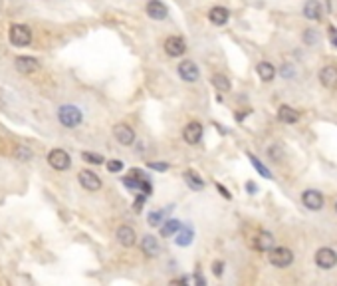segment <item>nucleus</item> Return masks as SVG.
Here are the masks:
<instances>
[{
  "mask_svg": "<svg viewBox=\"0 0 337 286\" xmlns=\"http://www.w3.org/2000/svg\"><path fill=\"white\" fill-rule=\"evenodd\" d=\"M210 82H212V86L216 88V92H220V94H228V92H230V88H232L230 80L226 78L224 74H214Z\"/></svg>",
  "mask_w": 337,
  "mask_h": 286,
  "instance_id": "obj_23",
  "label": "nucleus"
},
{
  "mask_svg": "<svg viewBox=\"0 0 337 286\" xmlns=\"http://www.w3.org/2000/svg\"><path fill=\"white\" fill-rule=\"evenodd\" d=\"M302 201H304V205H306L310 211H319V209H323V195L315 189L304 191Z\"/></svg>",
  "mask_w": 337,
  "mask_h": 286,
  "instance_id": "obj_12",
  "label": "nucleus"
},
{
  "mask_svg": "<svg viewBox=\"0 0 337 286\" xmlns=\"http://www.w3.org/2000/svg\"><path fill=\"white\" fill-rule=\"evenodd\" d=\"M113 137L117 139V143H121V145H133L135 141V131L131 125H127V123H117L115 127H113Z\"/></svg>",
  "mask_w": 337,
  "mask_h": 286,
  "instance_id": "obj_7",
  "label": "nucleus"
},
{
  "mask_svg": "<svg viewBox=\"0 0 337 286\" xmlns=\"http://www.w3.org/2000/svg\"><path fill=\"white\" fill-rule=\"evenodd\" d=\"M78 181H80V185H82L84 189L91 191V193L101 189V179H99L93 171H90V169L80 171V173H78Z\"/></svg>",
  "mask_w": 337,
  "mask_h": 286,
  "instance_id": "obj_6",
  "label": "nucleus"
},
{
  "mask_svg": "<svg viewBox=\"0 0 337 286\" xmlns=\"http://www.w3.org/2000/svg\"><path fill=\"white\" fill-rule=\"evenodd\" d=\"M193 237H195L193 227H189V225H180V229L177 231V235H175V242L180 244V246H189V244L193 242Z\"/></svg>",
  "mask_w": 337,
  "mask_h": 286,
  "instance_id": "obj_20",
  "label": "nucleus"
},
{
  "mask_svg": "<svg viewBox=\"0 0 337 286\" xmlns=\"http://www.w3.org/2000/svg\"><path fill=\"white\" fill-rule=\"evenodd\" d=\"M248 157H250V161H252V165L256 167V171H258V173H260V175H262V177H266V179H270V177H272V173H270L268 169H266V165H264V163H262V161H260V159H258V157H254V155H252V153H248Z\"/></svg>",
  "mask_w": 337,
  "mask_h": 286,
  "instance_id": "obj_29",
  "label": "nucleus"
},
{
  "mask_svg": "<svg viewBox=\"0 0 337 286\" xmlns=\"http://www.w3.org/2000/svg\"><path fill=\"white\" fill-rule=\"evenodd\" d=\"M304 16H306L308 20H321V16H323L321 2H317V0H308V2L304 4Z\"/></svg>",
  "mask_w": 337,
  "mask_h": 286,
  "instance_id": "obj_16",
  "label": "nucleus"
},
{
  "mask_svg": "<svg viewBox=\"0 0 337 286\" xmlns=\"http://www.w3.org/2000/svg\"><path fill=\"white\" fill-rule=\"evenodd\" d=\"M8 40L16 48H24L32 42V30L24 24H12L8 30Z\"/></svg>",
  "mask_w": 337,
  "mask_h": 286,
  "instance_id": "obj_2",
  "label": "nucleus"
},
{
  "mask_svg": "<svg viewBox=\"0 0 337 286\" xmlns=\"http://www.w3.org/2000/svg\"><path fill=\"white\" fill-rule=\"evenodd\" d=\"M256 248L262 251V253H270L274 248V235L268 233V231H260L258 237H256Z\"/></svg>",
  "mask_w": 337,
  "mask_h": 286,
  "instance_id": "obj_19",
  "label": "nucleus"
},
{
  "mask_svg": "<svg viewBox=\"0 0 337 286\" xmlns=\"http://www.w3.org/2000/svg\"><path fill=\"white\" fill-rule=\"evenodd\" d=\"M230 18V12L226 10L224 6H214L208 10V20L214 24V26H224Z\"/></svg>",
  "mask_w": 337,
  "mask_h": 286,
  "instance_id": "obj_17",
  "label": "nucleus"
},
{
  "mask_svg": "<svg viewBox=\"0 0 337 286\" xmlns=\"http://www.w3.org/2000/svg\"><path fill=\"white\" fill-rule=\"evenodd\" d=\"M278 119H280L282 123H295V121L299 119V112H295L290 105H282V108L278 110Z\"/></svg>",
  "mask_w": 337,
  "mask_h": 286,
  "instance_id": "obj_21",
  "label": "nucleus"
},
{
  "mask_svg": "<svg viewBox=\"0 0 337 286\" xmlns=\"http://www.w3.org/2000/svg\"><path fill=\"white\" fill-rule=\"evenodd\" d=\"M48 163H50L52 169H56V171H66V169H69V165H71V159H69L67 151L56 147V149H52V151L48 153Z\"/></svg>",
  "mask_w": 337,
  "mask_h": 286,
  "instance_id": "obj_4",
  "label": "nucleus"
},
{
  "mask_svg": "<svg viewBox=\"0 0 337 286\" xmlns=\"http://www.w3.org/2000/svg\"><path fill=\"white\" fill-rule=\"evenodd\" d=\"M246 189H248V193H256V189H258V187H256V185H254L252 181H248V183H246Z\"/></svg>",
  "mask_w": 337,
  "mask_h": 286,
  "instance_id": "obj_38",
  "label": "nucleus"
},
{
  "mask_svg": "<svg viewBox=\"0 0 337 286\" xmlns=\"http://www.w3.org/2000/svg\"><path fill=\"white\" fill-rule=\"evenodd\" d=\"M115 237L119 240V244L121 246H133L135 242H137V235H135V231L131 227H127V225H123V227H119L117 229V233H115Z\"/></svg>",
  "mask_w": 337,
  "mask_h": 286,
  "instance_id": "obj_15",
  "label": "nucleus"
},
{
  "mask_svg": "<svg viewBox=\"0 0 337 286\" xmlns=\"http://www.w3.org/2000/svg\"><path fill=\"white\" fill-rule=\"evenodd\" d=\"M222 270H224V262L222 261L212 262V272H214V276H222Z\"/></svg>",
  "mask_w": 337,
  "mask_h": 286,
  "instance_id": "obj_32",
  "label": "nucleus"
},
{
  "mask_svg": "<svg viewBox=\"0 0 337 286\" xmlns=\"http://www.w3.org/2000/svg\"><path fill=\"white\" fill-rule=\"evenodd\" d=\"M270 264H274V266H278V268H286V266H290L293 262V253L290 248H286V246H274L272 251H270Z\"/></svg>",
  "mask_w": 337,
  "mask_h": 286,
  "instance_id": "obj_3",
  "label": "nucleus"
},
{
  "mask_svg": "<svg viewBox=\"0 0 337 286\" xmlns=\"http://www.w3.org/2000/svg\"><path fill=\"white\" fill-rule=\"evenodd\" d=\"M256 72H258V76H260L262 82H272V80L276 78V68H274L270 62H260V64L256 66Z\"/></svg>",
  "mask_w": 337,
  "mask_h": 286,
  "instance_id": "obj_22",
  "label": "nucleus"
},
{
  "mask_svg": "<svg viewBox=\"0 0 337 286\" xmlns=\"http://www.w3.org/2000/svg\"><path fill=\"white\" fill-rule=\"evenodd\" d=\"M14 68L20 74H24V76H30V74L40 70V62L36 58H32V56H18L14 60Z\"/></svg>",
  "mask_w": 337,
  "mask_h": 286,
  "instance_id": "obj_9",
  "label": "nucleus"
},
{
  "mask_svg": "<svg viewBox=\"0 0 337 286\" xmlns=\"http://www.w3.org/2000/svg\"><path fill=\"white\" fill-rule=\"evenodd\" d=\"M145 197H147V195L143 193V195H141V197H139V199L135 201V211H137V213H139V211L143 209V203H145Z\"/></svg>",
  "mask_w": 337,
  "mask_h": 286,
  "instance_id": "obj_34",
  "label": "nucleus"
},
{
  "mask_svg": "<svg viewBox=\"0 0 337 286\" xmlns=\"http://www.w3.org/2000/svg\"><path fill=\"white\" fill-rule=\"evenodd\" d=\"M32 157H34V151L30 147H26V145H16L14 147V159H18V161H30Z\"/></svg>",
  "mask_w": 337,
  "mask_h": 286,
  "instance_id": "obj_26",
  "label": "nucleus"
},
{
  "mask_svg": "<svg viewBox=\"0 0 337 286\" xmlns=\"http://www.w3.org/2000/svg\"><path fill=\"white\" fill-rule=\"evenodd\" d=\"M129 175H131V177H137V179H143V171H141V169H131Z\"/></svg>",
  "mask_w": 337,
  "mask_h": 286,
  "instance_id": "obj_37",
  "label": "nucleus"
},
{
  "mask_svg": "<svg viewBox=\"0 0 337 286\" xmlns=\"http://www.w3.org/2000/svg\"><path fill=\"white\" fill-rule=\"evenodd\" d=\"M141 251L147 255V257H157L161 246H159V240L153 235H145L141 238Z\"/></svg>",
  "mask_w": 337,
  "mask_h": 286,
  "instance_id": "obj_18",
  "label": "nucleus"
},
{
  "mask_svg": "<svg viewBox=\"0 0 337 286\" xmlns=\"http://www.w3.org/2000/svg\"><path fill=\"white\" fill-rule=\"evenodd\" d=\"M216 189L220 191V195H222V197H226V199H230V197H232V195L228 193V189H226V187H222L220 183H216Z\"/></svg>",
  "mask_w": 337,
  "mask_h": 286,
  "instance_id": "obj_36",
  "label": "nucleus"
},
{
  "mask_svg": "<svg viewBox=\"0 0 337 286\" xmlns=\"http://www.w3.org/2000/svg\"><path fill=\"white\" fill-rule=\"evenodd\" d=\"M335 211H337V203H335Z\"/></svg>",
  "mask_w": 337,
  "mask_h": 286,
  "instance_id": "obj_40",
  "label": "nucleus"
},
{
  "mask_svg": "<svg viewBox=\"0 0 337 286\" xmlns=\"http://www.w3.org/2000/svg\"><path fill=\"white\" fill-rule=\"evenodd\" d=\"M58 121L67 129H73V127H78L84 121V114H82L80 108H76L71 103H66V105H62L58 110Z\"/></svg>",
  "mask_w": 337,
  "mask_h": 286,
  "instance_id": "obj_1",
  "label": "nucleus"
},
{
  "mask_svg": "<svg viewBox=\"0 0 337 286\" xmlns=\"http://www.w3.org/2000/svg\"><path fill=\"white\" fill-rule=\"evenodd\" d=\"M165 52L167 56L171 58H180L184 52H186V42L180 38V36H169L165 40Z\"/></svg>",
  "mask_w": 337,
  "mask_h": 286,
  "instance_id": "obj_8",
  "label": "nucleus"
},
{
  "mask_svg": "<svg viewBox=\"0 0 337 286\" xmlns=\"http://www.w3.org/2000/svg\"><path fill=\"white\" fill-rule=\"evenodd\" d=\"M268 157H270V161L280 163V161L284 159V147H282L280 143H272L268 147Z\"/></svg>",
  "mask_w": 337,
  "mask_h": 286,
  "instance_id": "obj_27",
  "label": "nucleus"
},
{
  "mask_svg": "<svg viewBox=\"0 0 337 286\" xmlns=\"http://www.w3.org/2000/svg\"><path fill=\"white\" fill-rule=\"evenodd\" d=\"M179 76L182 82H197L201 78V70L193 60H184L179 64Z\"/></svg>",
  "mask_w": 337,
  "mask_h": 286,
  "instance_id": "obj_10",
  "label": "nucleus"
},
{
  "mask_svg": "<svg viewBox=\"0 0 337 286\" xmlns=\"http://www.w3.org/2000/svg\"><path fill=\"white\" fill-rule=\"evenodd\" d=\"M149 167L155 169V171H167V169H169V163H153V161H151Z\"/></svg>",
  "mask_w": 337,
  "mask_h": 286,
  "instance_id": "obj_33",
  "label": "nucleus"
},
{
  "mask_svg": "<svg viewBox=\"0 0 337 286\" xmlns=\"http://www.w3.org/2000/svg\"><path fill=\"white\" fill-rule=\"evenodd\" d=\"M121 169H123V163H121V161H117V159L107 161V171H109V173H119Z\"/></svg>",
  "mask_w": 337,
  "mask_h": 286,
  "instance_id": "obj_31",
  "label": "nucleus"
},
{
  "mask_svg": "<svg viewBox=\"0 0 337 286\" xmlns=\"http://www.w3.org/2000/svg\"><path fill=\"white\" fill-rule=\"evenodd\" d=\"M314 40H315L314 30H306V42H308V44H314Z\"/></svg>",
  "mask_w": 337,
  "mask_h": 286,
  "instance_id": "obj_35",
  "label": "nucleus"
},
{
  "mask_svg": "<svg viewBox=\"0 0 337 286\" xmlns=\"http://www.w3.org/2000/svg\"><path fill=\"white\" fill-rule=\"evenodd\" d=\"M82 159H84L86 163H91V165H101V163H103V155L91 153V151H84V153H82Z\"/></svg>",
  "mask_w": 337,
  "mask_h": 286,
  "instance_id": "obj_30",
  "label": "nucleus"
},
{
  "mask_svg": "<svg viewBox=\"0 0 337 286\" xmlns=\"http://www.w3.org/2000/svg\"><path fill=\"white\" fill-rule=\"evenodd\" d=\"M184 181H186V185L191 187L193 191H202L204 189V181H202L201 177L195 173V171H184Z\"/></svg>",
  "mask_w": 337,
  "mask_h": 286,
  "instance_id": "obj_25",
  "label": "nucleus"
},
{
  "mask_svg": "<svg viewBox=\"0 0 337 286\" xmlns=\"http://www.w3.org/2000/svg\"><path fill=\"white\" fill-rule=\"evenodd\" d=\"M180 221L177 219H169V221H163V227H161V237H173L177 235V231L180 229Z\"/></svg>",
  "mask_w": 337,
  "mask_h": 286,
  "instance_id": "obj_24",
  "label": "nucleus"
},
{
  "mask_svg": "<svg viewBox=\"0 0 337 286\" xmlns=\"http://www.w3.org/2000/svg\"><path fill=\"white\" fill-rule=\"evenodd\" d=\"M147 16L153 18V20H165V18L169 16V10H167V6H165L163 2H159V0H149V2H147Z\"/></svg>",
  "mask_w": 337,
  "mask_h": 286,
  "instance_id": "obj_14",
  "label": "nucleus"
},
{
  "mask_svg": "<svg viewBox=\"0 0 337 286\" xmlns=\"http://www.w3.org/2000/svg\"><path fill=\"white\" fill-rule=\"evenodd\" d=\"M167 211H171V207H169ZM167 211H153V213H149V217H147L149 225H151V227H159V225H163V221H165V214H167Z\"/></svg>",
  "mask_w": 337,
  "mask_h": 286,
  "instance_id": "obj_28",
  "label": "nucleus"
},
{
  "mask_svg": "<svg viewBox=\"0 0 337 286\" xmlns=\"http://www.w3.org/2000/svg\"><path fill=\"white\" fill-rule=\"evenodd\" d=\"M331 32H333V34H331V42H333V46L337 48V34H335V30H333V28H331Z\"/></svg>",
  "mask_w": 337,
  "mask_h": 286,
  "instance_id": "obj_39",
  "label": "nucleus"
},
{
  "mask_svg": "<svg viewBox=\"0 0 337 286\" xmlns=\"http://www.w3.org/2000/svg\"><path fill=\"white\" fill-rule=\"evenodd\" d=\"M319 82L323 88L327 90H335L337 88V66H325L319 72Z\"/></svg>",
  "mask_w": 337,
  "mask_h": 286,
  "instance_id": "obj_13",
  "label": "nucleus"
},
{
  "mask_svg": "<svg viewBox=\"0 0 337 286\" xmlns=\"http://www.w3.org/2000/svg\"><path fill=\"white\" fill-rule=\"evenodd\" d=\"M182 139L189 145H197L202 139V125L199 121H191L186 123V127L182 129Z\"/></svg>",
  "mask_w": 337,
  "mask_h": 286,
  "instance_id": "obj_11",
  "label": "nucleus"
},
{
  "mask_svg": "<svg viewBox=\"0 0 337 286\" xmlns=\"http://www.w3.org/2000/svg\"><path fill=\"white\" fill-rule=\"evenodd\" d=\"M315 264H317L319 268H323V270L333 268L337 264V253L333 248H329V246L319 248V251L315 253Z\"/></svg>",
  "mask_w": 337,
  "mask_h": 286,
  "instance_id": "obj_5",
  "label": "nucleus"
}]
</instances>
